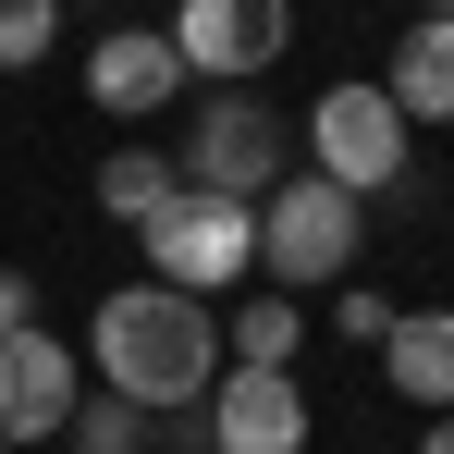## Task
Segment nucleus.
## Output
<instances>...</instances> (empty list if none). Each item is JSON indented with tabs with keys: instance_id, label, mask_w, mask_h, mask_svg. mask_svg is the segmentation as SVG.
<instances>
[{
	"instance_id": "nucleus-1",
	"label": "nucleus",
	"mask_w": 454,
	"mask_h": 454,
	"mask_svg": "<svg viewBox=\"0 0 454 454\" xmlns=\"http://www.w3.org/2000/svg\"><path fill=\"white\" fill-rule=\"evenodd\" d=\"M86 369L98 393H123V405H209V380H222V307L172 295V283H111V295L86 307Z\"/></svg>"
},
{
	"instance_id": "nucleus-2",
	"label": "nucleus",
	"mask_w": 454,
	"mask_h": 454,
	"mask_svg": "<svg viewBox=\"0 0 454 454\" xmlns=\"http://www.w3.org/2000/svg\"><path fill=\"white\" fill-rule=\"evenodd\" d=\"M356 246H369V197H344V184H319V172H283L270 197H258V270H270V295H344V270H356Z\"/></svg>"
},
{
	"instance_id": "nucleus-3",
	"label": "nucleus",
	"mask_w": 454,
	"mask_h": 454,
	"mask_svg": "<svg viewBox=\"0 0 454 454\" xmlns=\"http://www.w3.org/2000/svg\"><path fill=\"white\" fill-rule=\"evenodd\" d=\"M172 172L197 184V197H270L283 172H295V123L258 98V86H209L197 98V123H184V148H172Z\"/></svg>"
},
{
	"instance_id": "nucleus-4",
	"label": "nucleus",
	"mask_w": 454,
	"mask_h": 454,
	"mask_svg": "<svg viewBox=\"0 0 454 454\" xmlns=\"http://www.w3.org/2000/svg\"><path fill=\"white\" fill-rule=\"evenodd\" d=\"M405 160H418V123L380 98V74L319 86V111L295 123V172L344 184V197H380V184H405Z\"/></svg>"
},
{
	"instance_id": "nucleus-5",
	"label": "nucleus",
	"mask_w": 454,
	"mask_h": 454,
	"mask_svg": "<svg viewBox=\"0 0 454 454\" xmlns=\"http://www.w3.org/2000/svg\"><path fill=\"white\" fill-rule=\"evenodd\" d=\"M136 246H148V283L222 307L233 283L258 270V209H246V197H197V184H172V209L136 222Z\"/></svg>"
},
{
	"instance_id": "nucleus-6",
	"label": "nucleus",
	"mask_w": 454,
	"mask_h": 454,
	"mask_svg": "<svg viewBox=\"0 0 454 454\" xmlns=\"http://www.w3.org/2000/svg\"><path fill=\"white\" fill-rule=\"evenodd\" d=\"M172 62L209 86H258L283 50H295V0H172Z\"/></svg>"
},
{
	"instance_id": "nucleus-7",
	"label": "nucleus",
	"mask_w": 454,
	"mask_h": 454,
	"mask_svg": "<svg viewBox=\"0 0 454 454\" xmlns=\"http://www.w3.org/2000/svg\"><path fill=\"white\" fill-rule=\"evenodd\" d=\"M307 393H295V369H222L209 380V418H197V442L209 454H307Z\"/></svg>"
},
{
	"instance_id": "nucleus-8",
	"label": "nucleus",
	"mask_w": 454,
	"mask_h": 454,
	"mask_svg": "<svg viewBox=\"0 0 454 454\" xmlns=\"http://www.w3.org/2000/svg\"><path fill=\"white\" fill-rule=\"evenodd\" d=\"M74 405H86V369H74L62 332H12V344H0V442H12V454H25V442H62Z\"/></svg>"
},
{
	"instance_id": "nucleus-9",
	"label": "nucleus",
	"mask_w": 454,
	"mask_h": 454,
	"mask_svg": "<svg viewBox=\"0 0 454 454\" xmlns=\"http://www.w3.org/2000/svg\"><path fill=\"white\" fill-rule=\"evenodd\" d=\"M86 98L111 111V123H148L184 98V62H172V37L160 25H98L86 37Z\"/></svg>"
},
{
	"instance_id": "nucleus-10",
	"label": "nucleus",
	"mask_w": 454,
	"mask_h": 454,
	"mask_svg": "<svg viewBox=\"0 0 454 454\" xmlns=\"http://www.w3.org/2000/svg\"><path fill=\"white\" fill-rule=\"evenodd\" d=\"M380 380L418 405V418H454V307H405L380 332Z\"/></svg>"
},
{
	"instance_id": "nucleus-11",
	"label": "nucleus",
	"mask_w": 454,
	"mask_h": 454,
	"mask_svg": "<svg viewBox=\"0 0 454 454\" xmlns=\"http://www.w3.org/2000/svg\"><path fill=\"white\" fill-rule=\"evenodd\" d=\"M380 98L405 111V123H454V12H418L405 37H393V74Z\"/></svg>"
},
{
	"instance_id": "nucleus-12",
	"label": "nucleus",
	"mask_w": 454,
	"mask_h": 454,
	"mask_svg": "<svg viewBox=\"0 0 454 454\" xmlns=\"http://www.w3.org/2000/svg\"><path fill=\"white\" fill-rule=\"evenodd\" d=\"M172 184H184V172H172V148H111V160H98V209H111L123 233L160 222V209H172Z\"/></svg>"
},
{
	"instance_id": "nucleus-13",
	"label": "nucleus",
	"mask_w": 454,
	"mask_h": 454,
	"mask_svg": "<svg viewBox=\"0 0 454 454\" xmlns=\"http://www.w3.org/2000/svg\"><path fill=\"white\" fill-rule=\"evenodd\" d=\"M222 344H233V369H295L307 307H295V295H258V307H233V319H222Z\"/></svg>"
},
{
	"instance_id": "nucleus-14",
	"label": "nucleus",
	"mask_w": 454,
	"mask_h": 454,
	"mask_svg": "<svg viewBox=\"0 0 454 454\" xmlns=\"http://www.w3.org/2000/svg\"><path fill=\"white\" fill-rule=\"evenodd\" d=\"M148 405H123V393H86L74 418H62V454H148Z\"/></svg>"
},
{
	"instance_id": "nucleus-15",
	"label": "nucleus",
	"mask_w": 454,
	"mask_h": 454,
	"mask_svg": "<svg viewBox=\"0 0 454 454\" xmlns=\"http://www.w3.org/2000/svg\"><path fill=\"white\" fill-rule=\"evenodd\" d=\"M62 37V0H0V74H37Z\"/></svg>"
},
{
	"instance_id": "nucleus-16",
	"label": "nucleus",
	"mask_w": 454,
	"mask_h": 454,
	"mask_svg": "<svg viewBox=\"0 0 454 454\" xmlns=\"http://www.w3.org/2000/svg\"><path fill=\"white\" fill-rule=\"evenodd\" d=\"M393 319H405V307H380L369 283H344V295H332V332H344V344H380Z\"/></svg>"
},
{
	"instance_id": "nucleus-17",
	"label": "nucleus",
	"mask_w": 454,
	"mask_h": 454,
	"mask_svg": "<svg viewBox=\"0 0 454 454\" xmlns=\"http://www.w3.org/2000/svg\"><path fill=\"white\" fill-rule=\"evenodd\" d=\"M12 332H37V283H25V270H0V344H12Z\"/></svg>"
},
{
	"instance_id": "nucleus-18",
	"label": "nucleus",
	"mask_w": 454,
	"mask_h": 454,
	"mask_svg": "<svg viewBox=\"0 0 454 454\" xmlns=\"http://www.w3.org/2000/svg\"><path fill=\"white\" fill-rule=\"evenodd\" d=\"M418 454H454V418H430V430H418Z\"/></svg>"
},
{
	"instance_id": "nucleus-19",
	"label": "nucleus",
	"mask_w": 454,
	"mask_h": 454,
	"mask_svg": "<svg viewBox=\"0 0 454 454\" xmlns=\"http://www.w3.org/2000/svg\"><path fill=\"white\" fill-rule=\"evenodd\" d=\"M418 12H454V0H418Z\"/></svg>"
},
{
	"instance_id": "nucleus-20",
	"label": "nucleus",
	"mask_w": 454,
	"mask_h": 454,
	"mask_svg": "<svg viewBox=\"0 0 454 454\" xmlns=\"http://www.w3.org/2000/svg\"><path fill=\"white\" fill-rule=\"evenodd\" d=\"M0 454H12V442H0Z\"/></svg>"
}]
</instances>
